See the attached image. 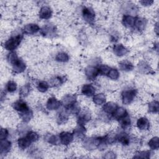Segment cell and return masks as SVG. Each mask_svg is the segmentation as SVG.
I'll list each match as a JSON object with an SVG mask.
<instances>
[{
	"instance_id": "cell-1",
	"label": "cell",
	"mask_w": 159,
	"mask_h": 159,
	"mask_svg": "<svg viewBox=\"0 0 159 159\" xmlns=\"http://www.w3.org/2000/svg\"><path fill=\"white\" fill-rule=\"evenodd\" d=\"M23 36L21 34H17L11 37L4 42V48L8 51L13 52L20 45Z\"/></svg>"
},
{
	"instance_id": "cell-2",
	"label": "cell",
	"mask_w": 159,
	"mask_h": 159,
	"mask_svg": "<svg viewBox=\"0 0 159 159\" xmlns=\"http://www.w3.org/2000/svg\"><path fill=\"white\" fill-rule=\"evenodd\" d=\"M137 95V91L134 89H125L121 94V100L124 104L128 105L132 102Z\"/></svg>"
},
{
	"instance_id": "cell-3",
	"label": "cell",
	"mask_w": 159,
	"mask_h": 159,
	"mask_svg": "<svg viewBox=\"0 0 159 159\" xmlns=\"http://www.w3.org/2000/svg\"><path fill=\"white\" fill-rule=\"evenodd\" d=\"M58 139L61 144L66 146L73 142L74 139V135L73 133L70 132L63 131L59 134Z\"/></svg>"
},
{
	"instance_id": "cell-4",
	"label": "cell",
	"mask_w": 159,
	"mask_h": 159,
	"mask_svg": "<svg viewBox=\"0 0 159 159\" xmlns=\"http://www.w3.org/2000/svg\"><path fill=\"white\" fill-rule=\"evenodd\" d=\"M82 16L86 22L92 23L95 19V12L89 7H84L82 9Z\"/></svg>"
},
{
	"instance_id": "cell-5",
	"label": "cell",
	"mask_w": 159,
	"mask_h": 159,
	"mask_svg": "<svg viewBox=\"0 0 159 159\" xmlns=\"http://www.w3.org/2000/svg\"><path fill=\"white\" fill-rule=\"evenodd\" d=\"M61 103L64 105L65 109H68L76 104V96L72 94H66L63 96Z\"/></svg>"
},
{
	"instance_id": "cell-6",
	"label": "cell",
	"mask_w": 159,
	"mask_h": 159,
	"mask_svg": "<svg viewBox=\"0 0 159 159\" xmlns=\"http://www.w3.org/2000/svg\"><path fill=\"white\" fill-rule=\"evenodd\" d=\"M61 102L56 98L51 97L48 99L46 103V107L49 111H55L61 107Z\"/></svg>"
},
{
	"instance_id": "cell-7",
	"label": "cell",
	"mask_w": 159,
	"mask_h": 159,
	"mask_svg": "<svg viewBox=\"0 0 159 159\" xmlns=\"http://www.w3.org/2000/svg\"><path fill=\"white\" fill-rule=\"evenodd\" d=\"M12 107L19 114L26 112L30 109L27 104L22 99H19L14 102L12 104Z\"/></svg>"
},
{
	"instance_id": "cell-8",
	"label": "cell",
	"mask_w": 159,
	"mask_h": 159,
	"mask_svg": "<svg viewBox=\"0 0 159 159\" xmlns=\"http://www.w3.org/2000/svg\"><path fill=\"white\" fill-rule=\"evenodd\" d=\"M136 125L139 130L146 131L150 128V121L146 117H140L137 119Z\"/></svg>"
},
{
	"instance_id": "cell-9",
	"label": "cell",
	"mask_w": 159,
	"mask_h": 159,
	"mask_svg": "<svg viewBox=\"0 0 159 159\" xmlns=\"http://www.w3.org/2000/svg\"><path fill=\"white\" fill-rule=\"evenodd\" d=\"M84 73L87 78L91 80L96 79V77L99 75L98 68L93 66H88L86 67L84 70Z\"/></svg>"
},
{
	"instance_id": "cell-10",
	"label": "cell",
	"mask_w": 159,
	"mask_h": 159,
	"mask_svg": "<svg viewBox=\"0 0 159 159\" xmlns=\"http://www.w3.org/2000/svg\"><path fill=\"white\" fill-rule=\"evenodd\" d=\"M91 116L90 112L86 109H83L82 111H80L78 113V124L84 125L91 119Z\"/></svg>"
},
{
	"instance_id": "cell-11",
	"label": "cell",
	"mask_w": 159,
	"mask_h": 159,
	"mask_svg": "<svg viewBox=\"0 0 159 159\" xmlns=\"http://www.w3.org/2000/svg\"><path fill=\"white\" fill-rule=\"evenodd\" d=\"M39 16L42 19H49L52 16V10L49 6H43L40 9Z\"/></svg>"
},
{
	"instance_id": "cell-12",
	"label": "cell",
	"mask_w": 159,
	"mask_h": 159,
	"mask_svg": "<svg viewBox=\"0 0 159 159\" xmlns=\"http://www.w3.org/2000/svg\"><path fill=\"white\" fill-rule=\"evenodd\" d=\"M12 71L15 73H21L26 69V65L22 60L19 58L12 65Z\"/></svg>"
},
{
	"instance_id": "cell-13",
	"label": "cell",
	"mask_w": 159,
	"mask_h": 159,
	"mask_svg": "<svg viewBox=\"0 0 159 159\" xmlns=\"http://www.w3.org/2000/svg\"><path fill=\"white\" fill-rule=\"evenodd\" d=\"M40 30V27L38 24L35 23H29L26 24L23 28V32L25 34H34Z\"/></svg>"
},
{
	"instance_id": "cell-14",
	"label": "cell",
	"mask_w": 159,
	"mask_h": 159,
	"mask_svg": "<svg viewBox=\"0 0 159 159\" xmlns=\"http://www.w3.org/2000/svg\"><path fill=\"white\" fill-rule=\"evenodd\" d=\"M81 92L85 96L91 97L94 95L96 89L92 84H85L82 86Z\"/></svg>"
},
{
	"instance_id": "cell-15",
	"label": "cell",
	"mask_w": 159,
	"mask_h": 159,
	"mask_svg": "<svg viewBox=\"0 0 159 159\" xmlns=\"http://www.w3.org/2000/svg\"><path fill=\"white\" fill-rule=\"evenodd\" d=\"M117 107H118V106L116 102L110 101L104 104L102 109L105 114L112 115Z\"/></svg>"
},
{
	"instance_id": "cell-16",
	"label": "cell",
	"mask_w": 159,
	"mask_h": 159,
	"mask_svg": "<svg viewBox=\"0 0 159 159\" xmlns=\"http://www.w3.org/2000/svg\"><path fill=\"white\" fill-rule=\"evenodd\" d=\"M12 147V143L11 141L7 139L1 140L0 142V153L1 155H5L8 153Z\"/></svg>"
},
{
	"instance_id": "cell-17",
	"label": "cell",
	"mask_w": 159,
	"mask_h": 159,
	"mask_svg": "<svg viewBox=\"0 0 159 159\" xmlns=\"http://www.w3.org/2000/svg\"><path fill=\"white\" fill-rule=\"evenodd\" d=\"M112 50H113L114 53L117 57L124 56L128 52L127 48L124 45H122L121 43H118V44L114 45Z\"/></svg>"
},
{
	"instance_id": "cell-18",
	"label": "cell",
	"mask_w": 159,
	"mask_h": 159,
	"mask_svg": "<svg viewBox=\"0 0 159 159\" xmlns=\"http://www.w3.org/2000/svg\"><path fill=\"white\" fill-rule=\"evenodd\" d=\"M135 18L129 14H124L122 19V23L126 28H134Z\"/></svg>"
},
{
	"instance_id": "cell-19",
	"label": "cell",
	"mask_w": 159,
	"mask_h": 159,
	"mask_svg": "<svg viewBox=\"0 0 159 159\" xmlns=\"http://www.w3.org/2000/svg\"><path fill=\"white\" fill-rule=\"evenodd\" d=\"M32 143V141L26 135L22 137H20L17 140V145L19 146V148L22 150L26 149L29 147Z\"/></svg>"
},
{
	"instance_id": "cell-20",
	"label": "cell",
	"mask_w": 159,
	"mask_h": 159,
	"mask_svg": "<svg viewBox=\"0 0 159 159\" xmlns=\"http://www.w3.org/2000/svg\"><path fill=\"white\" fill-rule=\"evenodd\" d=\"M147 25V20L145 19L142 17L135 18L134 28L136 29L139 31L143 30Z\"/></svg>"
},
{
	"instance_id": "cell-21",
	"label": "cell",
	"mask_w": 159,
	"mask_h": 159,
	"mask_svg": "<svg viewBox=\"0 0 159 159\" xmlns=\"http://www.w3.org/2000/svg\"><path fill=\"white\" fill-rule=\"evenodd\" d=\"M93 101L95 104L98 106L103 105L106 103V95L102 93H98L93 96Z\"/></svg>"
},
{
	"instance_id": "cell-22",
	"label": "cell",
	"mask_w": 159,
	"mask_h": 159,
	"mask_svg": "<svg viewBox=\"0 0 159 159\" xmlns=\"http://www.w3.org/2000/svg\"><path fill=\"white\" fill-rule=\"evenodd\" d=\"M127 115H128V113L126 109L123 107L118 106V107L117 108V109L112 116L115 119L120 120L121 119L125 117Z\"/></svg>"
},
{
	"instance_id": "cell-23",
	"label": "cell",
	"mask_w": 159,
	"mask_h": 159,
	"mask_svg": "<svg viewBox=\"0 0 159 159\" xmlns=\"http://www.w3.org/2000/svg\"><path fill=\"white\" fill-rule=\"evenodd\" d=\"M85 132H86V129L84 125L78 124V125L75 129L73 134L74 135V137H76L78 139H81L84 137Z\"/></svg>"
},
{
	"instance_id": "cell-24",
	"label": "cell",
	"mask_w": 159,
	"mask_h": 159,
	"mask_svg": "<svg viewBox=\"0 0 159 159\" xmlns=\"http://www.w3.org/2000/svg\"><path fill=\"white\" fill-rule=\"evenodd\" d=\"M116 137V140L124 146H127L130 143L129 137L124 132H120Z\"/></svg>"
},
{
	"instance_id": "cell-25",
	"label": "cell",
	"mask_w": 159,
	"mask_h": 159,
	"mask_svg": "<svg viewBox=\"0 0 159 159\" xmlns=\"http://www.w3.org/2000/svg\"><path fill=\"white\" fill-rule=\"evenodd\" d=\"M119 68L124 71H130L132 70L134 68L133 64L128 60H123L119 64Z\"/></svg>"
},
{
	"instance_id": "cell-26",
	"label": "cell",
	"mask_w": 159,
	"mask_h": 159,
	"mask_svg": "<svg viewBox=\"0 0 159 159\" xmlns=\"http://www.w3.org/2000/svg\"><path fill=\"white\" fill-rule=\"evenodd\" d=\"M68 112L65 110V111H62L60 112L57 117V120L58 124H64L66 123V122L68 119Z\"/></svg>"
},
{
	"instance_id": "cell-27",
	"label": "cell",
	"mask_w": 159,
	"mask_h": 159,
	"mask_svg": "<svg viewBox=\"0 0 159 159\" xmlns=\"http://www.w3.org/2000/svg\"><path fill=\"white\" fill-rule=\"evenodd\" d=\"M55 60L60 63H65L69 60V55L64 52H58L55 56Z\"/></svg>"
},
{
	"instance_id": "cell-28",
	"label": "cell",
	"mask_w": 159,
	"mask_h": 159,
	"mask_svg": "<svg viewBox=\"0 0 159 159\" xmlns=\"http://www.w3.org/2000/svg\"><path fill=\"white\" fill-rule=\"evenodd\" d=\"M159 103L157 101H153L148 105V111L152 114H156L158 112Z\"/></svg>"
},
{
	"instance_id": "cell-29",
	"label": "cell",
	"mask_w": 159,
	"mask_h": 159,
	"mask_svg": "<svg viewBox=\"0 0 159 159\" xmlns=\"http://www.w3.org/2000/svg\"><path fill=\"white\" fill-rule=\"evenodd\" d=\"M159 139L157 136L153 137L148 142V147L152 150H158L159 148Z\"/></svg>"
},
{
	"instance_id": "cell-30",
	"label": "cell",
	"mask_w": 159,
	"mask_h": 159,
	"mask_svg": "<svg viewBox=\"0 0 159 159\" xmlns=\"http://www.w3.org/2000/svg\"><path fill=\"white\" fill-rule=\"evenodd\" d=\"M19 116H20V118L24 122H29L32 118V117H33V112H32V111L30 109H29V111H27L26 112H24L19 114Z\"/></svg>"
},
{
	"instance_id": "cell-31",
	"label": "cell",
	"mask_w": 159,
	"mask_h": 159,
	"mask_svg": "<svg viewBox=\"0 0 159 159\" xmlns=\"http://www.w3.org/2000/svg\"><path fill=\"white\" fill-rule=\"evenodd\" d=\"M37 88L39 91L41 93H45L48 91L49 88V84L45 81H40L37 83Z\"/></svg>"
},
{
	"instance_id": "cell-32",
	"label": "cell",
	"mask_w": 159,
	"mask_h": 159,
	"mask_svg": "<svg viewBox=\"0 0 159 159\" xmlns=\"http://www.w3.org/2000/svg\"><path fill=\"white\" fill-rule=\"evenodd\" d=\"M107 75L110 79L116 80L119 78V72L116 68H110Z\"/></svg>"
},
{
	"instance_id": "cell-33",
	"label": "cell",
	"mask_w": 159,
	"mask_h": 159,
	"mask_svg": "<svg viewBox=\"0 0 159 159\" xmlns=\"http://www.w3.org/2000/svg\"><path fill=\"white\" fill-rule=\"evenodd\" d=\"M19 58L17 54L14 52H11L10 53H8V55L7 56V60L9 62V63L11 64V65L13 63H14Z\"/></svg>"
},
{
	"instance_id": "cell-34",
	"label": "cell",
	"mask_w": 159,
	"mask_h": 159,
	"mask_svg": "<svg viewBox=\"0 0 159 159\" xmlns=\"http://www.w3.org/2000/svg\"><path fill=\"white\" fill-rule=\"evenodd\" d=\"M120 125L122 128H123L124 129L129 127L131 124V120L129 114L127 115L125 117H123L122 119H121L120 120Z\"/></svg>"
},
{
	"instance_id": "cell-35",
	"label": "cell",
	"mask_w": 159,
	"mask_h": 159,
	"mask_svg": "<svg viewBox=\"0 0 159 159\" xmlns=\"http://www.w3.org/2000/svg\"><path fill=\"white\" fill-rule=\"evenodd\" d=\"M6 89L9 93H14L17 89V84L14 81H9L6 84Z\"/></svg>"
},
{
	"instance_id": "cell-36",
	"label": "cell",
	"mask_w": 159,
	"mask_h": 159,
	"mask_svg": "<svg viewBox=\"0 0 159 159\" xmlns=\"http://www.w3.org/2000/svg\"><path fill=\"white\" fill-rule=\"evenodd\" d=\"M30 92V86L29 84H25L24 86L21 87V88L19 90L20 96L22 97L27 96V95H29Z\"/></svg>"
},
{
	"instance_id": "cell-37",
	"label": "cell",
	"mask_w": 159,
	"mask_h": 159,
	"mask_svg": "<svg viewBox=\"0 0 159 159\" xmlns=\"http://www.w3.org/2000/svg\"><path fill=\"white\" fill-rule=\"evenodd\" d=\"M151 152L148 150L140 151L134 155V158H149L150 157Z\"/></svg>"
},
{
	"instance_id": "cell-38",
	"label": "cell",
	"mask_w": 159,
	"mask_h": 159,
	"mask_svg": "<svg viewBox=\"0 0 159 159\" xmlns=\"http://www.w3.org/2000/svg\"><path fill=\"white\" fill-rule=\"evenodd\" d=\"M46 141L52 145H56L58 143V139H57L56 136L55 135L49 134H47L45 137Z\"/></svg>"
},
{
	"instance_id": "cell-39",
	"label": "cell",
	"mask_w": 159,
	"mask_h": 159,
	"mask_svg": "<svg viewBox=\"0 0 159 159\" xmlns=\"http://www.w3.org/2000/svg\"><path fill=\"white\" fill-rule=\"evenodd\" d=\"M25 135L29 137V139L32 141V143L37 141L39 139V135L34 131H29Z\"/></svg>"
},
{
	"instance_id": "cell-40",
	"label": "cell",
	"mask_w": 159,
	"mask_h": 159,
	"mask_svg": "<svg viewBox=\"0 0 159 159\" xmlns=\"http://www.w3.org/2000/svg\"><path fill=\"white\" fill-rule=\"evenodd\" d=\"M110 68H109V66L105 65H100L99 67H98L99 75H107Z\"/></svg>"
},
{
	"instance_id": "cell-41",
	"label": "cell",
	"mask_w": 159,
	"mask_h": 159,
	"mask_svg": "<svg viewBox=\"0 0 159 159\" xmlns=\"http://www.w3.org/2000/svg\"><path fill=\"white\" fill-rule=\"evenodd\" d=\"M51 83L55 86H59L63 83V79H62V78H61L60 76H57V77H55L54 78L52 79Z\"/></svg>"
},
{
	"instance_id": "cell-42",
	"label": "cell",
	"mask_w": 159,
	"mask_h": 159,
	"mask_svg": "<svg viewBox=\"0 0 159 159\" xmlns=\"http://www.w3.org/2000/svg\"><path fill=\"white\" fill-rule=\"evenodd\" d=\"M9 135V132L7 129L5 128H1V133H0V139L3 140L7 139V137Z\"/></svg>"
},
{
	"instance_id": "cell-43",
	"label": "cell",
	"mask_w": 159,
	"mask_h": 159,
	"mask_svg": "<svg viewBox=\"0 0 159 159\" xmlns=\"http://www.w3.org/2000/svg\"><path fill=\"white\" fill-rule=\"evenodd\" d=\"M148 68H149L148 65L145 62H141L139 64V68L140 71L145 72L146 71L148 70Z\"/></svg>"
},
{
	"instance_id": "cell-44",
	"label": "cell",
	"mask_w": 159,
	"mask_h": 159,
	"mask_svg": "<svg viewBox=\"0 0 159 159\" xmlns=\"http://www.w3.org/2000/svg\"><path fill=\"white\" fill-rule=\"evenodd\" d=\"M116 157V153L112 151H109L105 153L104 158H114Z\"/></svg>"
},
{
	"instance_id": "cell-45",
	"label": "cell",
	"mask_w": 159,
	"mask_h": 159,
	"mask_svg": "<svg viewBox=\"0 0 159 159\" xmlns=\"http://www.w3.org/2000/svg\"><path fill=\"white\" fill-rule=\"evenodd\" d=\"M154 2L153 1H151V0H142L141 1H140V3L144 6H151L153 3Z\"/></svg>"
}]
</instances>
